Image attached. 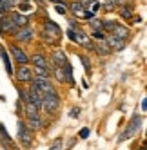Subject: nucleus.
<instances>
[{
    "label": "nucleus",
    "instance_id": "f257e3e1",
    "mask_svg": "<svg viewBox=\"0 0 147 150\" xmlns=\"http://www.w3.org/2000/svg\"><path fill=\"white\" fill-rule=\"evenodd\" d=\"M40 107L44 109L46 114H55V112L60 109V96H58V92L55 91V92H47V94H44Z\"/></svg>",
    "mask_w": 147,
    "mask_h": 150
},
{
    "label": "nucleus",
    "instance_id": "f03ea898",
    "mask_svg": "<svg viewBox=\"0 0 147 150\" xmlns=\"http://www.w3.org/2000/svg\"><path fill=\"white\" fill-rule=\"evenodd\" d=\"M140 125H142V116L140 114H134L133 117H131V121H129V125L125 127V130L120 134V137H118V141L120 143H123V141H127L129 137H133L136 132L140 130Z\"/></svg>",
    "mask_w": 147,
    "mask_h": 150
},
{
    "label": "nucleus",
    "instance_id": "7ed1b4c3",
    "mask_svg": "<svg viewBox=\"0 0 147 150\" xmlns=\"http://www.w3.org/2000/svg\"><path fill=\"white\" fill-rule=\"evenodd\" d=\"M16 29H18V25L13 22V18L9 16V13L4 15V16H0V33H2L4 36L6 35H15Z\"/></svg>",
    "mask_w": 147,
    "mask_h": 150
},
{
    "label": "nucleus",
    "instance_id": "20e7f679",
    "mask_svg": "<svg viewBox=\"0 0 147 150\" xmlns=\"http://www.w3.org/2000/svg\"><path fill=\"white\" fill-rule=\"evenodd\" d=\"M13 36H15L16 42H20V44H29V42L33 40L35 33H33V29H31L29 25H24V27H18Z\"/></svg>",
    "mask_w": 147,
    "mask_h": 150
},
{
    "label": "nucleus",
    "instance_id": "39448f33",
    "mask_svg": "<svg viewBox=\"0 0 147 150\" xmlns=\"http://www.w3.org/2000/svg\"><path fill=\"white\" fill-rule=\"evenodd\" d=\"M13 76L20 83H29L31 80H33V71H31V67H27V63H24V65H20L16 69V72H13Z\"/></svg>",
    "mask_w": 147,
    "mask_h": 150
},
{
    "label": "nucleus",
    "instance_id": "423d86ee",
    "mask_svg": "<svg viewBox=\"0 0 147 150\" xmlns=\"http://www.w3.org/2000/svg\"><path fill=\"white\" fill-rule=\"evenodd\" d=\"M18 139H20V143H24L26 146H29L33 143V130H29L27 125L22 123V121L18 123Z\"/></svg>",
    "mask_w": 147,
    "mask_h": 150
},
{
    "label": "nucleus",
    "instance_id": "0eeeda50",
    "mask_svg": "<svg viewBox=\"0 0 147 150\" xmlns=\"http://www.w3.org/2000/svg\"><path fill=\"white\" fill-rule=\"evenodd\" d=\"M9 52L13 54V60L18 63V65H24V63H29V56L26 54V51H24V49H20L18 45L11 44V45H9Z\"/></svg>",
    "mask_w": 147,
    "mask_h": 150
},
{
    "label": "nucleus",
    "instance_id": "6e6552de",
    "mask_svg": "<svg viewBox=\"0 0 147 150\" xmlns=\"http://www.w3.org/2000/svg\"><path fill=\"white\" fill-rule=\"evenodd\" d=\"M31 83L33 85H36V87L44 92V94H47V92H55L56 89H55V85L51 83V80L49 78H38V76H35L33 80H31Z\"/></svg>",
    "mask_w": 147,
    "mask_h": 150
},
{
    "label": "nucleus",
    "instance_id": "1a4fd4ad",
    "mask_svg": "<svg viewBox=\"0 0 147 150\" xmlns=\"http://www.w3.org/2000/svg\"><path fill=\"white\" fill-rule=\"evenodd\" d=\"M103 40H106V44L111 47V51H120V49H123V45H125V40L114 36L113 33L106 35V38H103Z\"/></svg>",
    "mask_w": 147,
    "mask_h": 150
},
{
    "label": "nucleus",
    "instance_id": "9d476101",
    "mask_svg": "<svg viewBox=\"0 0 147 150\" xmlns=\"http://www.w3.org/2000/svg\"><path fill=\"white\" fill-rule=\"evenodd\" d=\"M86 4H87V0H75V2L67 4V9L76 16H83L86 15Z\"/></svg>",
    "mask_w": 147,
    "mask_h": 150
},
{
    "label": "nucleus",
    "instance_id": "9b49d317",
    "mask_svg": "<svg viewBox=\"0 0 147 150\" xmlns=\"http://www.w3.org/2000/svg\"><path fill=\"white\" fill-rule=\"evenodd\" d=\"M44 31H46V33H49L51 36H55L56 40H60L62 38V29L53 22V20H44Z\"/></svg>",
    "mask_w": 147,
    "mask_h": 150
},
{
    "label": "nucleus",
    "instance_id": "f8f14e48",
    "mask_svg": "<svg viewBox=\"0 0 147 150\" xmlns=\"http://www.w3.org/2000/svg\"><path fill=\"white\" fill-rule=\"evenodd\" d=\"M93 51L96 52V54H100V56H109L111 54V47L106 44V40H98L96 44L93 45Z\"/></svg>",
    "mask_w": 147,
    "mask_h": 150
},
{
    "label": "nucleus",
    "instance_id": "ddd939ff",
    "mask_svg": "<svg viewBox=\"0 0 147 150\" xmlns=\"http://www.w3.org/2000/svg\"><path fill=\"white\" fill-rule=\"evenodd\" d=\"M109 33H113L114 36H118V38H122V40H127V36H129V29L125 27V25H120V24L114 22V25H113V29L109 31Z\"/></svg>",
    "mask_w": 147,
    "mask_h": 150
},
{
    "label": "nucleus",
    "instance_id": "4468645a",
    "mask_svg": "<svg viewBox=\"0 0 147 150\" xmlns=\"http://www.w3.org/2000/svg\"><path fill=\"white\" fill-rule=\"evenodd\" d=\"M9 16L13 18V22L18 25V27H24V25H29V20L27 16H24L22 13H16V11H9Z\"/></svg>",
    "mask_w": 147,
    "mask_h": 150
},
{
    "label": "nucleus",
    "instance_id": "2eb2a0df",
    "mask_svg": "<svg viewBox=\"0 0 147 150\" xmlns=\"http://www.w3.org/2000/svg\"><path fill=\"white\" fill-rule=\"evenodd\" d=\"M31 63L36 65V67H46V69H49V63H47L46 56L42 54V52H35V54L31 56Z\"/></svg>",
    "mask_w": 147,
    "mask_h": 150
},
{
    "label": "nucleus",
    "instance_id": "dca6fc26",
    "mask_svg": "<svg viewBox=\"0 0 147 150\" xmlns=\"http://www.w3.org/2000/svg\"><path fill=\"white\" fill-rule=\"evenodd\" d=\"M26 116L27 117H40V107L31 103V101H26Z\"/></svg>",
    "mask_w": 147,
    "mask_h": 150
},
{
    "label": "nucleus",
    "instance_id": "f3484780",
    "mask_svg": "<svg viewBox=\"0 0 147 150\" xmlns=\"http://www.w3.org/2000/svg\"><path fill=\"white\" fill-rule=\"evenodd\" d=\"M0 141H2V145H4L6 148H11V146H13L11 137H9V134L6 132V128H4L2 123H0Z\"/></svg>",
    "mask_w": 147,
    "mask_h": 150
},
{
    "label": "nucleus",
    "instance_id": "a211bd4d",
    "mask_svg": "<svg viewBox=\"0 0 147 150\" xmlns=\"http://www.w3.org/2000/svg\"><path fill=\"white\" fill-rule=\"evenodd\" d=\"M67 62V58H66V52L64 51H55L53 52V65H64V63Z\"/></svg>",
    "mask_w": 147,
    "mask_h": 150
},
{
    "label": "nucleus",
    "instance_id": "6ab92c4d",
    "mask_svg": "<svg viewBox=\"0 0 147 150\" xmlns=\"http://www.w3.org/2000/svg\"><path fill=\"white\" fill-rule=\"evenodd\" d=\"M0 56H2V60H4V65H6V71H7V74H13V67H11V60H9V56H7V51L0 45Z\"/></svg>",
    "mask_w": 147,
    "mask_h": 150
},
{
    "label": "nucleus",
    "instance_id": "aec40b11",
    "mask_svg": "<svg viewBox=\"0 0 147 150\" xmlns=\"http://www.w3.org/2000/svg\"><path fill=\"white\" fill-rule=\"evenodd\" d=\"M33 71V74L35 76H38V78H51V72H49V69H46V67H33L31 69Z\"/></svg>",
    "mask_w": 147,
    "mask_h": 150
},
{
    "label": "nucleus",
    "instance_id": "412c9836",
    "mask_svg": "<svg viewBox=\"0 0 147 150\" xmlns=\"http://www.w3.org/2000/svg\"><path fill=\"white\" fill-rule=\"evenodd\" d=\"M27 128L29 130H38V128L42 127V120L40 117H27Z\"/></svg>",
    "mask_w": 147,
    "mask_h": 150
},
{
    "label": "nucleus",
    "instance_id": "4be33fe9",
    "mask_svg": "<svg viewBox=\"0 0 147 150\" xmlns=\"http://www.w3.org/2000/svg\"><path fill=\"white\" fill-rule=\"evenodd\" d=\"M120 15H122L123 18H131V16H133V7H131V6L120 4Z\"/></svg>",
    "mask_w": 147,
    "mask_h": 150
},
{
    "label": "nucleus",
    "instance_id": "5701e85b",
    "mask_svg": "<svg viewBox=\"0 0 147 150\" xmlns=\"http://www.w3.org/2000/svg\"><path fill=\"white\" fill-rule=\"evenodd\" d=\"M42 38H44L46 44H58V42H60V40H56L55 36H51L49 33H46V31H42Z\"/></svg>",
    "mask_w": 147,
    "mask_h": 150
},
{
    "label": "nucleus",
    "instance_id": "b1692460",
    "mask_svg": "<svg viewBox=\"0 0 147 150\" xmlns=\"http://www.w3.org/2000/svg\"><path fill=\"white\" fill-rule=\"evenodd\" d=\"M80 62L83 63V69H86V72L91 74V62H89V58L83 56V54H80Z\"/></svg>",
    "mask_w": 147,
    "mask_h": 150
},
{
    "label": "nucleus",
    "instance_id": "393cba45",
    "mask_svg": "<svg viewBox=\"0 0 147 150\" xmlns=\"http://www.w3.org/2000/svg\"><path fill=\"white\" fill-rule=\"evenodd\" d=\"M18 9L24 11V13H29L31 11V4L27 2V0H20V2H18Z\"/></svg>",
    "mask_w": 147,
    "mask_h": 150
},
{
    "label": "nucleus",
    "instance_id": "a878e982",
    "mask_svg": "<svg viewBox=\"0 0 147 150\" xmlns=\"http://www.w3.org/2000/svg\"><path fill=\"white\" fill-rule=\"evenodd\" d=\"M9 11H11V7H9L4 0H0V16H4V15H7Z\"/></svg>",
    "mask_w": 147,
    "mask_h": 150
},
{
    "label": "nucleus",
    "instance_id": "bb28decb",
    "mask_svg": "<svg viewBox=\"0 0 147 150\" xmlns=\"http://www.w3.org/2000/svg\"><path fill=\"white\" fill-rule=\"evenodd\" d=\"M89 25H91V29H93V31L102 29V20H98V18H93L91 22H89Z\"/></svg>",
    "mask_w": 147,
    "mask_h": 150
},
{
    "label": "nucleus",
    "instance_id": "cd10ccee",
    "mask_svg": "<svg viewBox=\"0 0 147 150\" xmlns=\"http://www.w3.org/2000/svg\"><path fill=\"white\" fill-rule=\"evenodd\" d=\"M93 38H96V40H103V38H106V31H102V29L93 31Z\"/></svg>",
    "mask_w": 147,
    "mask_h": 150
},
{
    "label": "nucleus",
    "instance_id": "c85d7f7f",
    "mask_svg": "<svg viewBox=\"0 0 147 150\" xmlns=\"http://www.w3.org/2000/svg\"><path fill=\"white\" fill-rule=\"evenodd\" d=\"M55 9H56V13H58V15H66V13H67V6H60V4H56Z\"/></svg>",
    "mask_w": 147,
    "mask_h": 150
},
{
    "label": "nucleus",
    "instance_id": "c756f323",
    "mask_svg": "<svg viewBox=\"0 0 147 150\" xmlns=\"http://www.w3.org/2000/svg\"><path fill=\"white\" fill-rule=\"evenodd\" d=\"M49 150H62V139H56V141L53 143V146H51Z\"/></svg>",
    "mask_w": 147,
    "mask_h": 150
},
{
    "label": "nucleus",
    "instance_id": "7c9ffc66",
    "mask_svg": "<svg viewBox=\"0 0 147 150\" xmlns=\"http://www.w3.org/2000/svg\"><path fill=\"white\" fill-rule=\"evenodd\" d=\"M80 137H82V139H87V137H89V128H82Z\"/></svg>",
    "mask_w": 147,
    "mask_h": 150
},
{
    "label": "nucleus",
    "instance_id": "2f4dec72",
    "mask_svg": "<svg viewBox=\"0 0 147 150\" xmlns=\"http://www.w3.org/2000/svg\"><path fill=\"white\" fill-rule=\"evenodd\" d=\"M18 94H20V98H22L24 101H27V91H22V89H20V92H18Z\"/></svg>",
    "mask_w": 147,
    "mask_h": 150
},
{
    "label": "nucleus",
    "instance_id": "473e14b6",
    "mask_svg": "<svg viewBox=\"0 0 147 150\" xmlns=\"http://www.w3.org/2000/svg\"><path fill=\"white\" fill-rule=\"evenodd\" d=\"M49 2H53L55 6H56V4H60V6H67V2H66V0H49Z\"/></svg>",
    "mask_w": 147,
    "mask_h": 150
},
{
    "label": "nucleus",
    "instance_id": "72a5a7b5",
    "mask_svg": "<svg viewBox=\"0 0 147 150\" xmlns=\"http://www.w3.org/2000/svg\"><path fill=\"white\" fill-rule=\"evenodd\" d=\"M4 2H6V4H7L9 7H11V9H13V7H15V4L18 2V0H4Z\"/></svg>",
    "mask_w": 147,
    "mask_h": 150
},
{
    "label": "nucleus",
    "instance_id": "f704fd0d",
    "mask_svg": "<svg viewBox=\"0 0 147 150\" xmlns=\"http://www.w3.org/2000/svg\"><path fill=\"white\" fill-rule=\"evenodd\" d=\"M78 114H80V109H73L71 110V117H78Z\"/></svg>",
    "mask_w": 147,
    "mask_h": 150
},
{
    "label": "nucleus",
    "instance_id": "c9c22d12",
    "mask_svg": "<svg viewBox=\"0 0 147 150\" xmlns=\"http://www.w3.org/2000/svg\"><path fill=\"white\" fill-rule=\"evenodd\" d=\"M145 109H147V100L143 98V100H142V110L145 112Z\"/></svg>",
    "mask_w": 147,
    "mask_h": 150
},
{
    "label": "nucleus",
    "instance_id": "e433bc0d",
    "mask_svg": "<svg viewBox=\"0 0 147 150\" xmlns=\"http://www.w3.org/2000/svg\"><path fill=\"white\" fill-rule=\"evenodd\" d=\"M113 2L116 4V6H120V4H123V2H125V0H113Z\"/></svg>",
    "mask_w": 147,
    "mask_h": 150
},
{
    "label": "nucleus",
    "instance_id": "4c0bfd02",
    "mask_svg": "<svg viewBox=\"0 0 147 150\" xmlns=\"http://www.w3.org/2000/svg\"><path fill=\"white\" fill-rule=\"evenodd\" d=\"M140 150H145V143H143V145H142V146H140Z\"/></svg>",
    "mask_w": 147,
    "mask_h": 150
}]
</instances>
